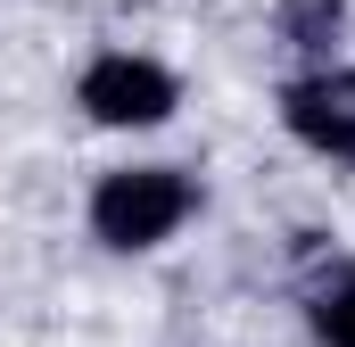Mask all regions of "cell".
I'll return each instance as SVG.
<instances>
[{"mask_svg": "<svg viewBox=\"0 0 355 347\" xmlns=\"http://www.w3.org/2000/svg\"><path fill=\"white\" fill-rule=\"evenodd\" d=\"M190 207H198V182L182 166H124V174H99V190H91V232L132 257V248L174 240L182 223H190Z\"/></svg>", "mask_w": 355, "mask_h": 347, "instance_id": "1", "label": "cell"}, {"mask_svg": "<svg viewBox=\"0 0 355 347\" xmlns=\"http://www.w3.org/2000/svg\"><path fill=\"white\" fill-rule=\"evenodd\" d=\"M75 99H83L99 124H166L174 116V75L157 67V58H132V50H107V58H91L83 83H75Z\"/></svg>", "mask_w": 355, "mask_h": 347, "instance_id": "2", "label": "cell"}, {"mask_svg": "<svg viewBox=\"0 0 355 347\" xmlns=\"http://www.w3.org/2000/svg\"><path fill=\"white\" fill-rule=\"evenodd\" d=\"M281 124H289L306 149L355 166V75H347V67H314V75H297V83L281 91Z\"/></svg>", "mask_w": 355, "mask_h": 347, "instance_id": "3", "label": "cell"}, {"mask_svg": "<svg viewBox=\"0 0 355 347\" xmlns=\"http://www.w3.org/2000/svg\"><path fill=\"white\" fill-rule=\"evenodd\" d=\"M339 25H347V0H281V42L306 58H322L339 42Z\"/></svg>", "mask_w": 355, "mask_h": 347, "instance_id": "4", "label": "cell"}, {"mask_svg": "<svg viewBox=\"0 0 355 347\" xmlns=\"http://www.w3.org/2000/svg\"><path fill=\"white\" fill-rule=\"evenodd\" d=\"M314 323H322V339H331V347H355V281H339V289L322 298Z\"/></svg>", "mask_w": 355, "mask_h": 347, "instance_id": "5", "label": "cell"}]
</instances>
